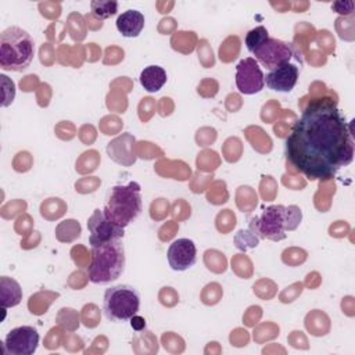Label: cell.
I'll use <instances>...</instances> for the list:
<instances>
[{
    "label": "cell",
    "mask_w": 355,
    "mask_h": 355,
    "mask_svg": "<svg viewBox=\"0 0 355 355\" xmlns=\"http://www.w3.org/2000/svg\"><path fill=\"white\" fill-rule=\"evenodd\" d=\"M39 345V333L32 326H19L8 331L4 352L8 355H31Z\"/></svg>",
    "instance_id": "10"
},
{
    "label": "cell",
    "mask_w": 355,
    "mask_h": 355,
    "mask_svg": "<svg viewBox=\"0 0 355 355\" xmlns=\"http://www.w3.org/2000/svg\"><path fill=\"white\" fill-rule=\"evenodd\" d=\"M140 294L129 284L111 286L104 291L103 311L110 322L130 320L139 312Z\"/></svg>",
    "instance_id": "6"
},
{
    "label": "cell",
    "mask_w": 355,
    "mask_h": 355,
    "mask_svg": "<svg viewBox=\"0 0 355 355\" xmlns=\"http://www.w3.org/2000/svg\"><path fill=\"white\" fill-rule=\"evenodd\" d=\"M116 29L125 37H137L144 28V15L137 10H126L116 18Z\"/></svg>",
    "instance_id": "13"
},
{
    "label": "cell",
    "mask_w": 355,
    "mask_h": 355,
    "mask_svg": "<svg viewBox=\"0 0 355 355\" xmlns=\"http://www.w3.org/2000/svg\"><path fill=\"white\" fill-rule=\"evenodd\" d=\"M35 54L31 35L19 26H10L0 33V67L4 71L26 69Z\"/></svg>",
    "instance_id": "3"
},
{
    "label": "cell",
    "mask_w": 355,
    "mask_h": 355,
    "mask_svg": "<svg viewBox=\"0 0 355 355\" xmlns=\"http://www.w3.org/2000/svg\"><path fill=\"white\" fill-rule=\"evenodd\" d=\"M252 54L265 68L272 71L290 62L291 57L294 55V50L290 43L269 36L252 51Z\"/></svg>",
    "instance_id": "7"
},
{
    "label": "cell",
    "mask_w": 355,
    "mask_h": 355,
    "mask_svg": "<svg viewBox=\"0 0 355 355\" xmlns=\"http://www.w3.org/2000/svg\"><path fill=\"white\" fill-rule=\"evenodd\" d=\"M171 269L183 272L191 268L197 261V248L190 239H178L169 244L166 252Z\"/></svg>",
    "instance_id": "11"
},
{
    "label": "cell",
    "mask_w": 355,
    "mask_h": 355,
    "mask_svg": "<svg viewBox=\"0 0 355 355\" xmlns=\"http://www.w3.org/2000/svg\"><path fill=\"white\" fill-rule=\"evenodd\" d=\"M89 243L92 247L100 245L111 240H121L123 237V227L112 223L103 212V209H94L87 219Z\"/></svg>",
    "instance_id": "8"
},
{
    "label": "cell",
    "mask_w": 355,
    "mask_h": 355,
    "mask_svg": "<svg viewBox=\"0 0 355 355\" xmlns=\"http://www.w3.org/2000/svg\"><path fill=\"white\" fill-rule=\"evenodd\" d=\"M92 12L97 18H108L111 15H115L118 11V1L115 0H94L90 3Z\"/></svg>",
    "instance_id": "16"
},
{
    "label": "cell",
    "mask_w": 355,
    "mask_h": 355,
    "mask_svg": "<svg viewBox=\"0 0 355 355\" xmlns=\"http://www.w3.org/2000/svg\"><path fill=\"white\" fill-rule=\"evenodd\" d=\"M130 326L133 330H143L146 327V320L143 316H139L137 313L130 318Z\"/></svg>",
    "instance_id": "19"
},
{
    "label": "cell",
    "mask_w": 355,
    "mask_h": 355,
    "mask_svg": "<svg viewBox=\"0 0 355 355\" xmlns=\"http://www.w3.org/2000/svg\"><path fill=\"white\" fill-rule=\"evenodd\" d=\"M103 212L116 226H128L141 212L140 184L130 182L128 184L114 186Z\"/></svg>",
    "instance_id": "4"
},
{
    "label": "cell",
    "mask_w": 355,
    "mask_h": 355,
    "mask_svg": "<svg viewBox=\"0 0 355 355\" xmlns=\"http://www.w3.org/2000/svg\"><path fill=\"white\" fill-rule=\"evenodd\" d=\"M125 247L121 240H111L92 247L87 277L94 284L115 282L125 269Z\"/></svg>",
    "instance_id": "2"
},
{
    "label": "cell",
    "mask_w": 355,
    "mask_h": 355,
    "mask_svg": "<svg viewBox=\"0 0 355 355\" xmlns=\"http://www.w3.org/2000/svg\"><path fill=\"white\" fill-rule=\"evenodd\" d=\"M287 162L309 180L333 178L354 158L351 125L330 98L306 105L286 137Z\"/></svg>",
    "instance_id": "1"
},
{
    "label": "cell",
    "mask_w": 355,
    "mask_h": 355,
    "mask_svg": "<svg viewBox=\"0 0 355 355\" xmlns=\"http://www.w3.org/2000/svg\"><path fill=\"white\" fill-rule=\"evenodd\" d=\"M0 291H1V306H15L21 302L22 291L17 280L8 279L7 276H3L0 280Z\"/></svg>",
    "instance_id": "15"
},
{
    "label": "cell",
    "mask_w": 355,
    "mask_h": 355,
    "mask_svg": "<svg viewBox=\"0 0 355 355\" xmlns=\"http://www.w3.org/2000/svg\"><path fill=\"white\" fill-rule=\"evenodd\" d=\"M269 37V33L265 26H257L251 29L245 36V47L250 53H252L265 39Z\"/></svg>",
    "instance_id": "17"
},
{
    "label": "cell",
    "mask_w": 355,
    "mask_h": 355,
    "mask_svg": "<svg viewBox=\"0 0 355 355\" xmlns=\"http://www.w3.org/2000/svg\"><path fill=\"white\" fill-rule=\"evenodd\" d=\"M258 227L261 237H266L273 241L284 240L286 230H293L301 220V211L298 207L291 205H270L263 209L262 215L252 219Z\"/></svg>",
    "instance_id": "5"
},
{
    "label": "cell",
    "mask_w": 355,
    "mask_h": 355,
    "mask_svg": "<svg viewBox=\"0 0 355 355\" xmlns=\"http://www.w3.org/2000/svg\"><path fill=\"white\" fill-rule=\"evenodd\" d=\"M347 7H348V8H354V3H352V1H345V3L337 1V3L333 4V8H334L337 12H340V14H349V12H352V11H348Z\"/></svg>",
    "instance_id": "18"
},
{
    "label": "cell",
    "mask_w": 355,
    "mask_h": 355,
    "mask_svg": "<svg viewBox=\"0 0 355 355\" xmlns=\"http://www.w3.org/2000/svg\"><path fill=\"white\" fill-rule=\"evenodd\" d=\"M140 85L144 90L150 93H155L166 83V72L159 65H148L140 73Z\"/></svg>",
    "instance_id": "14"
},
{
    "label": "cell",
    "mask_w": 355,
    "mask_h": 355,
    "mask_svg": "<svg viewBox=\"0 0 355 355\" xmlns=\"http://www.w3.org/2000/svg\"><path fill=\"white\" fill-rule=\"evenodd\" d=\"M298 67L291 62H287L266 73L265 83L270 90L288 93L294 89L298 80Z\"/></svg>",
    "instance_id": "12"
},
{
    "label": "cell",
    "mask_w": 355,
    "mask_h": 355,
    "mask_svg": "<svg viewBox=\"0 0 355 355\" xmlns=\"http://www.w3.org/2000/svg\"><path fill=\"white\" fill-rule=\"evenodd\" d=\"M236 86L243 94H255L263 89L265 75L254 58L248 57L237 64Z\"/></svg>",
    "instance_id": "9"
}]
</instances>
